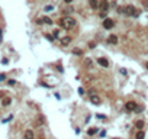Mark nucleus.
Segmentation results:
<instances>
[{"instance_id":"7c9ffc66","label":"nucleus","mask_w":148,"mask_h":139,"mask_svg":"<svg viewBox=\"0 0 148 139\" xmlns=\"http://www.w3.org/2000/svg\"><path fill=\"white\" fill-rule=\"evenodd\" d=\"M145 67H147V70H148V62H147V64H145Z\"/></svg>"},{"instance_id":"b1692460","label":"nucleus","mask_w":148,"mask_h":139,"mask_svg":"<svg viewBox=\"0 0 148 139\" xmlns=\"http://www.w3.org/2000/svg\"><path fill=\"white\" fill-rule=\"evenodd\" d=\"M99 16H100L102 19H106V16H108V12H100V13H99Z\"/></svg>"},{"instance_id":"dca6fc26","label":"nucleus","mask_w":148,"mask_h":139,"mask_svg":"<svg viewBox=\"0 0 148 139\" xmlns=\"http://www.w3.org/2000/svg\"><path fill=\"white\" fill-rule=\"evenodd\" d=\"M135 126H136V129L142 130V127H144V120H136V122H135Z\"/></svg>"},{"instance_id":"4468645a","label":"nucleus","mask_w":148,"mask_h":139,"mask_svg":"<svg viewBox=\"0 0 148 139\" xmlns=\"http://www.w3.org/2000/svg\"><path fill=\"white\" fill-rule=\"evenodd\" d=\"M97 127H90V129H89V130H87V135H89V136H92V135H96V133H97Z\"/></svg>"},{"instance_id":"0eeeda50","label":"nucleus","mask_w":148,"mask_h":139,"mask_svg":"<svg viewBox=\"0 0 148 139\" xmlns=\"http://www.w3.org/2000/svg\"><path fill=\"white\" fill-rule=\"evenodd\" d=\"M97 62L102 65V67H105V68H108V67H109V61H108V58H105V57L97 58Z\"/></svg>"},{"instance_id":"a878e982","label":"nucleus","mask_w":148,"mask_h":139,"mask_svg":"<svg viewBox=\"0 0 148 139\" xmlns=\"http://www.w3.org/2000/svg\"><path fill=\"white\" fill-rule=\"evenodd\" d=\"M97 116V119H100V120H106V116H103V114H96Z\"/></svg>"},{"instance_id":"1a4fd4ad","label":"nucleus","mask_w":148,"mask_h":139,"mask_svg":"<svg viewBox=\"0 0 148 139\" xmlns=\"http://www.w3.org/2000/svg\"><path fill=\"white\" fill-rule=\"evenodd\" d=\"M108 42H109L110 45H115V44H118V36H116V35H109Z\"/></svg>"},{"instance_id":"6ab92c4d","label":"nucleus","mask_w":148,"mask_h":139,"mask_svg":"<svg viewBox=\"0 0 148 139\" xmlns=\"http://www.w3.org/2000/svg\"><path fill=\"white\" fill-rule=\"evenodd\" d=\"M118 13H121V15H125V7L119 6V7H118Z\"/></svg>"},{"instance_id":"9d476101","label":"nucleus","mask_w":148,"mask_h":139,"mask_svg":"<svg viewBox=\"0 0 148 139\" xmlns=\"http://www.w3.org/2000/svg\"><path fill=\"white\" fill-rule=\"evenodd\" d=\"M10 103H12V99H10V97H3V100H1V106L7 107V106H10Z\"/></svg>"},{"instance_id":"9b49d317","label":"nucleus","mask_w":148,"mask_h":139,"mask_svg":"<svg viewBox=\"0 0 148 139\" xmlns=\"http://www.w3.org/2000/svg\"><path fill=\"white\" fill-rule=\"evenodd\" d=\"M108 7H109L108 0H103V1L100 3V9H102V12H108Z\"/></svg>"},{"instance_id":"ddd939ff","label":"nucleus","mask_w":148,"mask_h":139,"mask_svg":"<svg viewBox=\"0 0 148 139\" xmlns=\"http://www.w3.org/2000/svg\"><path fill=\"white\" fill-rule=\"evenodd\" d=\"M84 65H86L87 68H92V67H93V60H92V58H86V60H84Z\"/></svg>"},{"instance_id":"c85d7f7f","label":"nucleus","mask_w":148,"mask_h":139,"mask_svg":"<svg viewBox=\"0 0 148 139\" xmlns=\"http://www.w3.org/2000/svg\"><path fill=\"white\" fill-rule=\"evenodd\" d=\"M64 1H66V3H68V4H70V3H71V1H73V0H64Z\"/></svg>"},{"instance_id":"bb28decb","label":"nucleus","mask_w":148,"mask_h":139,"mask_svg":"<svg viewBox=\"0 0 148 139\" xmlns=\"http://www.w3.org/2000/svg\"><path fill=\"white\" fill-rule=\"evenodd\" d=\"M6 80V74H0V81H4Z\"/></svg>"},{"instance_id":"f257e3e1","label":"nucleus","mask_w":148,"mask_h":139,"mask_svg":"<svg viewBox=\"0 0 148 139\" xmlns=\"http://www.w3.org/2000/svg\"><path fill=\"white\" fill-rule=\"evenodd\" d=\"M76 23H77L76 19L71 17V16H64L63 19H60V25H61L64 29H67V31H68V29H73V28L76 26Z\"/></svg>"},{"instance_id":"412c9836","label":"nucleus","mask_w":148,"mask_h":139,"mask_svg":"<svg viewBox=\"0 0 148 139\" xmlns=\"http://www.w3.org/2000/svg\"><path fill=\"white\" fill-rule=\"evenodd\" d=\"M71 12H73V7H71V6H68V7L64 9V13H67V15H68V13H71Z\"/></svg>"},{"instance_id":"2eb2a0df","label":"nucleus","mask_w":148,"mask_h":139,"mask_svg":"<svg viewBox=\"0 0 148 139\" xmlns=\"http://www.w3.org/2000/svg\"><path fill=\"white\" fill-rule=\"evenodd\" d=\"M89 4H90L92 9H97V6H99L97 0H89Z\"/></svg>"},{"instance_id":"a211bd4d","label":"nucleus","mask_w":148,"mask_h":139,"mask_svg":"<svg viewBox=\"0 0 148 139\" xmlns=\"http://www.w3.org/2000/svg\"><path fill=\"white\" fill-rule=\"evenodd\" d=\"M45 36H47V39H48V41H51V42H52V41H54V39H55V38H54V35H52V33H45Z\"/></svg>"},{"instance_id":"473e14b6","label":"nucleus","mask_w":148,"mask_h":139,"mask_svg":"<svg viewBox=\"0 0 148 139\" xmlns=\"http://www.w3.org/2000/svg\"><path fill=\"white\" fill-rule=\"evenodd\" d=\"M147 10H148V6H147Z\"/></svg>"},{"instance_id":"5701e85b","label":"nucleus","mask_w":148,"mask_h":139,"mask_svg":"<svg viewBox=\"0 0 148 139\" xmlns=\"http://www.w3.org/2000/svg\"><path fill=\"white\" fill-rule=\"evenodd\" d=\"M7 84H9V86H15V84H16V80L10 78V80H7Z\"/></svg>"},{"instance_id":"6e6552de","label":"nucleus","mask_w":148,"mask_h":139,"mask_svg":"<svg viewBox=\"0 0 148 139\" xmlns=\"http://www.w3.org/2000/svg\"><path fill=\"white\" fill-rule=\"evenodd\" d=\"M70 44H71V36L67 35V36H63L61 38V45L63 46H67V45H70Z\"/></svg>"},{"instance_id":"20e7f679","label":"nucleus","mask_w":148,"mask_h":139,"mask_svg":"<svg viewBox=\"0 0 148 139\" xmlns=\"http://www.w3.org/2000/svg\"><path fill=\"white\" fill-rule=\"evenodd\" d=\"M36 23L38 25H52V20H51V17H48V16H44V17L36 19Z\"/></svg>"},{"instance_id":"f3484780","label":"nucleus","mask_w":148,"mask_h":139,"mask_svg":"<svg viewBox=\"0 0 148 139\" xmlns=\"http://www.w3.org/2000/svg\"><path fill=\"white\" fill-rule=\"evenodd\" d=\"M144 138H145L144 130H138V132H136V139H144Z\"/></svg>"},{"instance_id":"aec40b11","label":"nucleus","mask_w":148,"mask_h":139,"mask_svg":"<svg viewBox=\"0 0 148 139\" xmlns=\"http://www.w3.org/2000/svg\"><path fill=\"white\" fill-rule=\"evenodd\" d=\"M73 54H74V55H83V51L81 49H74Z\"/></svg>"},{"instance_id":"423d86ee","label":"nucleus","mask_w":148,"mask_h":139,"mask_svg":"<svg viewBox=\"0 0 148 139\" xmlns=\"http://www.w3.org/2000/svg\"><path fill=\"white\" fill-rule=\"evenodd\" d=\"M90 101H92V104H94V106H100V103H102V99L96 96V94H92L90 96Z\"/></svg>"},{"instance_id":"393cba45","label":"nucleus","mask_w":148,"mask_h":139,"mask_svg":"<svg viewBox=\"0 0 148 139\" xmlns=\"http://www.w3.org/2000/svg\"><path fill=\"white\" fill-rule=\"evenodd\" d=\"M89 48H92V49H93V48H96V42H93V41H92V42H89Z\"/></svg>"},{"instance_id":"39448f33","label":"nucleus","mask_w":148,"mask_h":139,"mask_svg":"<svg viewBox=\"0 0 148 139\" xmlns=\"http://www.w3.org/2000/svg\"><path fill=\"white\" fill-rule=\"evenodd\" d=\"M136 103L135 101H126V104H125V110L126 112H135L136 110Z\"/></svg>"},{"instance_id":"f8f14e48","label":"nucleus","mask_w":148,"mask_h":139,"mask_svg":"<svg viewBox=\"0 0 148 139\" xmlns=\"http://www.w3.org/2000/svg\"><path fill=\"white\" fill-rule=\"evenodd\" d=\"M25 139H35V135H33V130H26L25 135H23Z\"/></svg>"},{"instance_id":"cd10ccee","label":"nucleus","mask_w":148,"mask_h":139,"mask_svg":"<svg viewBox=\"0 0 148 139\" xmlns=\"http://www.w3.org/2000/svg\"><path fill=\"white\" fill-rule=\"evenodd\" d=\"M79 94H80V96H83V94H84V90H83L81 87H80V88H79Z\"/></svg>"},{"instance_id":"c756f323","label":"nucleus","mask_w":148,"mask_h":139,"mask_svg":"<svg viewBox=\"0 0 148 139\" xmlns=\"http://www.w3.org/2000/svg\"><path fill=\"white\" fill-rule=\"evenodd\" d=\"M0 41H1V29H0Z\"/></svg>"},{"instance_id":"2f4dec72","label":"nucleus","mask_w":148,"mask_h":139,"mask_svg":"<svg viewBox=\"0 0 148 139\" xmlns=\"http://www.w3.org/2000/svg\"><path fill=\"white\" fill-rule=\"evenodd\" d=\"M113 139H121V138H113Z\"/></svg>"},{"instance_id":"4be33fe9","label":"nucleus","mask_w":148,"mask_h":139,"mask_svg":"<svg viewBox=\"0 0 148 139\" xmlns=\"http://www.w3.org/2000/svg\"><path fill=\"white\" fill-rule=\"evenodd\" d=\"M52 35H54V38H60V29H55L52 32Z\"/></svg>"},{"instance_id":"f03ea898","label":"nucleus","mask_w":148,"mask_h":139,"mask_svg":"<svg viewBox=\"0 0 148 139\" xmlns=\"http://www.w3.org/2000/svg\"><path fill=\"white\" fill-rule=\"evenodd\" d=\"M125 15L131 16V17H138V16H139V10H136L135 6L128 4V6H125Z\"/></svg>"},{"instance_id":"7ed1b4c3","label":"nucleus","mask_w":148,"mask_h":139,"mask_svg":"<svg viewBox=\"0 0 148 139\" xmlns=\"http://www.w3.org/2000/svg\"><path fill=\"white\" fill-rule=\"evenodd\" d=\"M113 26H115V20H113V19H110V17H106V19L103 20V28H105V29L110 31Z\"/></svg>"}]
</instances>
